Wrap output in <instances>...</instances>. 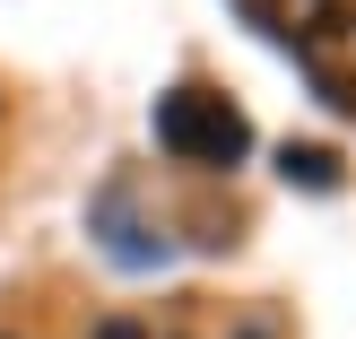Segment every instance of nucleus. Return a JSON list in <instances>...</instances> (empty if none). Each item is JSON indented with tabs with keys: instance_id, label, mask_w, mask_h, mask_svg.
I'll list each match as a JSON object with an SVG mask.
<instances>
[{
	"instance_id": "obj_2",
	"label": "nucleus",
	"mask_w": 356,
	"mask_h": 339,
	"mask_svg": "<svg viewBox=\"0 0 356 339\" xmlns=\"http://www.w3.org/2000/svg\"><path fill=\"white\" fill-rule=\"evenodd\" d=\"M252 26H270L278 44H330L348 35V0H235Z\"/></svg>"
},
{
	"instance_id": "obj_1",
	"label": "nucleus",
	"mask_w": 356,
	"mask_h": 339,
	"mask_svg": "<svg viewBox=\"0 0 356 339\" xmlns=\"http://www.w3.org/2000/svg\"><path fill=\"white\" fill-rule=\"evenodd\" d=\"M156 148H165L174 166L226 174V166H243V148H252V122H243L226 96H209V87H174V96H156Z\"/></svg>"
},
{
	"instance_id": "obj_3",
	"label": "nucleus",
	"mask_w": 356,
	"mask_h": 339,
	"mask_svg": "<svg viewBox=\"0 0 356 339\" xmlns=\"http://www.w3.org/2000/svg\"><path fill=\"white\" fill-rule=\"evenodd\" d=\"M96 339H148V331H139V322H104Z\"/></svg>"
}]
</instances>
